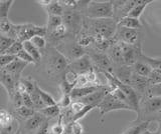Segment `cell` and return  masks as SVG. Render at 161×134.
Masks as SVG:
<instances>
[{"instance_id":"1","label":"cell","mask_w":161,"mask_h":134,"mask_svg":"<svg viewBox=\"0 0 161 134\" xmlns=\"http://www.w3.org/2000/svg\"><path fill=\"white\" fill-rule=\"evenodd\" d=\"M84 27L87 28L94 38L113 39L116 36L118 23L114 18L110 19H88L84 21Z\"/></svg>"},{"instance_id":"2","label":"cell","mask_w":161,"mask_h":134,"mask_svg":"<svg viewBox=\"0 0 161 134\" xmlns=\"http://www.w3.org/2000/svg\"><path fill=\"white\" fill-rule=\"evenodd\" d=\"M82 12L88 19L114 18L113 1H89Z\"/></svg>"},{"instance_id":"3","label":"cell","mask_w":161,"mask_h":134,"mask_svg":"<svg viewBox=\"0 0 161 134\" xmlns=\"http://www.w3.org/2000/svg\"><path fill=\"white\" fill-rule=\"evenodd\" d=\"M69 59L58 51L57 48L50 47L47 53L45 69L50 76H58V74L65 71L69 66Z\"/></svg>"},{"instance_id":"4","label":"cell","mask_w":161,"mask_h":134,"mask_svg":"<svg viewBox=\"0 0 161 134\" xmlns=\"http://www.w3.org/2000/svg\"><path fill=\"white\" fill-rule=\"evenodd\" d=\"M47 36V26H38L32 23L16 24V38L20 42L28 41L34 36Z\"/></svg>"},{"instance_id":"5","label":"cell","mask_w":161,"mask_h":134,"mask_svg":"<svg viewBox=\"0 0 161 134\" xmlns=\"http://www.w3.org/2000/svg\"><path fill=\"white\" fill-rule=\"evenodd\" d=\"M97 108L99 109L101 116L105 115L108 112L115 111V110H133L132 107L129 106L125 102L119 100L118 98H116L111 93L107 94V96L104 98V100L99 104Z\"/></svg>"},{"instance_id":"6","label":"cell","mask_w":161,"mask_h":134,"mask_svg":"<svg viewBox=\"0 0 161 134\" xmlns=\"http://www.w3.org/2000/svg\"><path fill=\"white\" fill-rule=\"evenodd\" d=\"M64 23L69 28V31L73 32L75 36L80 33L84 27V18L82 17V13L78 10H70V9H64Z\"/></svg>"},{"instance_id":"7","label":"cell","mask_w":161,"mask_h":134,"mask_svg":"<svg viewBox=\"0 0 161 134\" xmlns=\"http://www.w3.org/2000/svg\"><path fill=\"white\" fill-rule=\"evenodd\" d=\"M119 44L123 54L124 65L133 66L136 62L140 60V57L142 55L141 43L137 44V45H129V44L123 42H119Z\"/></svg>"},{"instance_id":"8","label":"cell","mask_w":161,"mask_h":134,"mask_svg":"<svg viewBox=\"0 0 161 134\" xmlns=\"http://www.w3.org/2000/svg\"><path fill=\"white\" fill-rule=\"evenodd\" d=\"M161 111V97H143L140 102V111H139V119L143 115H149V114H157Z\"/></svg>"},{"instance_id":"9","label":"cell","mask_w":161,"mask_h":134,"mask_svg":"<svg viewBox=\"0 0 161 134\" xmlns=\"http://www.w3.org/2000/svg\"><path fill=\"white\" fill-rule=\"evenodd\" d=\"M91 59H92L94 68L101 71L102 73H112L114 74L113 62L110 57L102 52H93L89 54Z\"/></svg>"},{"instance_id":"10","label":"cell","mask_w":161,"mask_h":134,"mask_svg":"<svg viewBox=\"0 0 161 134\" xmlns=\"http://www.w3.org/2000/svg\"><path fill=\"white\" fill-rule=\"evenodd\" d=\"M115 37L119 42H123L129 44V45H137V44L141 43L139 41L140 33L138 30H134V29L118 27Z\"/></svg>"},{"instance_id":"11","label":"cell","mask_w":161,"mask_h":134,"mask_svg":"<svg viewBox=\"0 0 161 134\" xmlns=\"http://www.w3.org/2000/svg\"><path fill=\"white\" fill-rule=\"evenodd\" d=\"M19 81L20 80L16 79L13 75L8 73L6 70L1 69V71H0V82H1L2 86L6 89L7 94L10 98H12L15 95V93L17 92Z\"/></svg>"},{"instance_id":"12","label":"cell","mask_w":161,"mask_h":134,"mask_svg":"<svg viewBox=\"0 0 161 134\" xmlns=\"http://www.w3.org/2000/svg\"><path fill=\"white\" fill-rule=\"evenodd\" d=\"M69 68L74 70L75 72H77L78 74L86 73L90 70H92V69H95L92 59H91L90 55H87V54L83 57L70 61Z\"/></svg>"},{"instance_id":"13","label":"cell","mask_w":161,"mask_h":134,"mask_svg":"<svg viewBox=\"0 0 161 134\" xmlns=\"http://www.w3.org/2000/svg\"><path fill=\"white\" fill-rule=\"evenodd\" d=\"M136 1H113L114 5V19L116 21H119L126 16L129 15L130 11L132 10L135 6Z\"/></svg>"},{"instance_id":"14","label":"cell","mask_w":161,"mask_h":134,"mask_svg":"<svg viewBox=\"0 0 161 134\" xmlns=\"http://www.w3.org/2000/svg\"><path fill=\"white\" fill-rule=\"evenodd\" d=\"M104 85H89V86H85V87H75L74 88V90L70 93V96L72 99L75 100H79L80 98H84L86 96L90 95L96 91L100 90Z\"/></svg>"},{"instance_id":"15","label":"cell","mask_w":161,"mask_h":134,"mask_svg":"<svg viewBox=\"0 0 161 134\" xmlns=\"http://www.w3.org/2000/svg\"><path fill=\"white\" fill-rule=\"evenodd\" d=\"M27 65H28V63L16 58L13 62L10 63L9 65H7L6 67H4V68H1V69L6 70L8 73H10L11 75H13L16 79L20 80V79H21V77H20V76H21V73H22V71L24 70L25 67H26Z\"/></svg>"},{"instance_id":"16","label":"cell","mask_w":161,"mask_h":134,"mask_svg":"<svg viewBox=\"0 0 161 134\" xmlns=\"http://www.w3.org/2000/svg\"><path fill=\"white\" fill-rule=\"evenodd\" d=\"M47 120V118H45L39 111L34 114L32 117H30L25 121L24 128L27 131H36L39 129V127Z\"/></svg>"},{"instance_id":"17","label":"cell","mask_w":161,"mask_h":134,"mask_svg":"<svg viewBox=\"0 0 161 134\" xmlns=\"http://www.w3.org/2000/svg\"><path fill=\"white\" fill-rule=\"evenodd\" d=\"M0 31L4 36L13 38L17 40L16 38V24H13L8 18L0 19Z\"/></svg>"},{"instance_id":"18","label":"cell","mask_w":161,"mask_h":134,"mask_svg":"<svg viewBox=\"0 0 161 134\" xmlns=\"http://www.w3.org/2000/svg\"><path fill=\"white\" fill-rule=\"evenodd\" d=\"M75 42H77L80 46H82L83 48H86V47L90 46L91 44H94V37L92 34L89 32L87 28L83 27V29L77 35Z\"/></svg>"},{"instance_id":"19","label":"cell","mask_w":161,"mask_h":134,"mask_svg":"<svg viewBox=\"0 0 161 134\" xmlns=\"http://www.w3.org/2000/svg\"><path fill=\"white\" fill-rule=\"evenodd\" d=\"M118 27L128 28V29H134V30H139L140 28H142V23L138 18L126 16L117 22Z\"/></svg>"},{"instance_id":"20","label":"cell","mask_w":161,"mask_h":134,"mask_svg":"<svg viewBox=\"0 0 161 134\" xmlns=\"http://www.w3.org/2000/svg\"><path fill=\"white\" fill-rule=\"evenodd\" d=\"M132 68L135 73H137L138 75L145 77V78H149V76L151 75V73L153 71V69L151 68L147 63H145L142 60H139L136 62L132 66Z\"/></svg>"},{"instance_id":"21","label":"cell","mask_w":161,"mask_h":134,"mask_svg":"<svg viewBox=\"0 0 161 134\" xmlns=\"http://www.w3.org/2000/svg\"><path fill=\"white\" fill-rule=\"evenodd\" d=\"M153 1H151V0H137L136 1V4L135 6L133 7L132 10L130 11L129 15L130 17H134V18H138L142 15V13L144 11V9L147 7L148 4L152 3Z\"/></svg>"},{"instance_id":"22","label":"cell","mask_w":161,"mask_h":134,"mask_svg":"<svg viewBox=\"0 0 161 134\" xmlns=\"http://www.w3.org/2000/svg\"><path fill=\"white\" fill-rule=\"evenodd\" d=\"M45 11L47 12L48 15H57V16H63L64 12V7L60 1H57V0H53L52 3L48 6L43 7Z\"/></svg>"},{"instance_id":"23","label":"cell","mask_w":161,"mask_h":134,"mask_svg":"<svg viewBox=\"0 0 161 134\" xmlns=\"http://www.w3.org/2000/svg\"><path fill=\"white\" fill-rule=\"evenodd\" d=\"M151 120H143L140 121L137 124H134L129 127L127 130H125L122 134H142L145 130H147L149 127Z\"/></svg>"},{"instance_id":"24","label":"cell","mask_w":161,"mask_h":134,"mask_svg":"<svg viewBox=\"0 0 161 134\" xmlns=\"http://www.w3.org/2000/svg\"><path fill=\"white\" fill-rule=\"evenodd\" d=\"M62 110L63 109L59 107L58 104L53 106H47L44 107L42 110H39V112L42 114V115L47 118V119H53V118H58L59 115L62 114Z\"/></svg>"},{"instance_id":"25","label":"cell","mask_w":161,"mask_h":134,"mask_svg":"<svg viewBox=\"0 0 161 134\" xmlns=\"http://www.w3.org/2000/svg\"><path fill=\"white\" fill-rule=\"evenodd\" d=\"M69 32V28L67 27V25L64 23L63 25H60L59 27H58L57 29H54V30L48 32V36L49 38L52 39L53 41L57 42V41H59L60 39L64 38V36L67 35Z\"/></svg>"},{"instance_id":"26","label":"cell","mask_w":161,"mask_h":134,"mask_svg":"<svg viewBox=\"0 0 161 134\" xmlns=\"http://www.w3.org/2000/svg\"><path fill=\"white\" fill-rule=\"evenodd\" d=\"M22 43H23V49H24V50L32 56V58L35 60V62H36V63L39 62L40 59H42V53H40L39 49L35 47L29 40L28 41H24Z\"/></svg>"},{"instance_id":"27","label":"cell","mask_w":161,"mask_h":134,"mask_svg":"<svg viewBox=\"0 0 161 134\" xmlns=\"http://www.w3.org/2000/svg\"><path fill=\"white\" fill-rule=\"evenodd\" d=\"M15 122V119L13 115L10 112H8L6 109L2 108L0 110V125L1 127H8L13 125Z\"/></svg>"},{"instance_id":"28","label":"cell","mask_w":161,"mask_h":134,"mask_svg":"<svg viewBox=\"0 0 161 134\" xmlns=\"http://www.w3.org/2000/svg\"><path fill=\"white\" fill-rule=\"evenodd\" d=\"M64 24V19L63 16H57V15H48L47 18V33L57 29L58 27H59L60 25Z\"/></svg>"},{"instance_id":"29","label":"cell","mask_w":161,"mask_h":134,"mask_svg":"<svg viewBox=\"0 0 161 134\" xmlns=\"http://www.w3.org/2000/svg\"><path fill=\"white\" fill-rule=\"evenodd\" d=\"M36 89H37V92H38V94L40 95V98H42V100L43 101L45 106H53V105H57V104H58L57 100H55V99L52 95H50L49 93H47V92H45L44 90H42V89L38 86V84H37Z\"/></svg>"},{"instance_id":"30","label":"cell","mask_w":161,"mask_h":134,"mask_svg":"<svg viewBox=\"0 0 161 134\" xmlns=\"http://www.w3.org/2000/svg\"><path fill=\"white\" fill-rule=\"evenodd\" d=\"M69 52L70 54V57L73 58V60H75V59H78V58H80L85 56L86 54V49L83 48L82 46H80L79 44L75 42L74 43V45L72 44V45L69 46Z\"/></svg>"},{"instance_id":"31","label":"cell","mask_w":161,"mask_h":134,"mask_svg":"<svg viewBox=\"0 0 161 134\" xmlns=\"http://www.w3.org/2000/svg\"><path fill=\"white\" fill-rule=\"evenodd\" d=\"M13 3V0H0V19L8 18V13Z\"/></svg>"},{"instance_id":"32","label":"cell","mask_w":161,"mask_h":134,"mask_svg":"<svg viewBox=\"0 0 161 134\" xmlns=\"http://www.w3.org/2000/svg\"><path fill=\"white\" fill-rule=\"evenodd\" d=\"M16 110V113L19 117H21L22 119H25V120H27L30 117H32L36 111H35V109H32V108H29V107H26V106H20L19 108H16L15 109Z\"/></svg>"},{"instance_id":"33","label":"cell","mask_w":161,"mask_h":134,"mask_svg":"<svg viewBox=\"0 0 161 134\" xmlns=\"http://www.w3.org/2000/svg\"><path fill=\"white\" fill-rule=\"evenodd\" d=\"M65 132V125L63 120V115L60 114L58 117V122L53 124L49 128V134H64Z\"/></svg>"},{"instance_id":"34","label":"cell","mask_w":161,"mask_h":134,"mask_svg":"<svg viewBox=\"0 0 161 134\" xmlns=\"http://www.w3.org/2000/svg\"><path fill=\"white\" fill-rule=\"evenodd\" d=\"M15 41L16 40L13 38H10L4 35L0 36V52H1V54H4L6 52Z\"/></svg>"},{"instance_id":"35","label":"cell","mask_w":161,"mask_h":134,"mask_svg":"<svg viewBox=\"0 0 161 134\" xmlns=\"http://www.w3.org/2000/svg\"><path fill=\"white\" fill-rule=\"evenodd\" d=\"M65 128L70 134H85L84 126L79 121L69 123L68 125H65Z\"/></svg>"},{"instance_id":"36","label":"cell","mask_w":161,"mask_h":134,"mask_svg":"<svg viewBox=\"0 0 161 134\" xmlns=\"http://www.w3.org/2000/svg\"><path fill=\"white\" fill-rule=\"evenodd\" d=\"M143 97H161V83L150 85Z\"/></svg>"},{"instance_id":"37","label":"cell","mask_w":161,"mask_h":134,"mask_svg":"<svg viewBox=\"0 0 161 134\" xmlns=\"http://www.w3.org/2000/svg\"><path fill=\"white\" fill-rule=\"evenodd\" d=\"M21 50H23V43H22V42H20V41H18V40H16V41H15V42L12 44V45H11V47H10L4 54H9V55L17 56V54H18L20 51H21ZM1 55H2V54H1Z\"/></svg>"},{"instance_id":"38","label":"cell","mask_w":161,"mask_h":134,"mask_svg":"<svg viewBox=\"0 0 161 134\" xmlns=\"http://www.w3.org/2000/svg\"><path fill=\"white\" fill-rule=\"evenodd\" d=\"M29 41L31 42L35 47L38 48L39 50L40 49L45 48V46H47V38H45L44 36H40V35L34 36L33 38L30 39Z\"/></svg>"},{"instance_id":"39","label":"cell","mask_w":161,"mask_h":134,"mask_svg":"<svg viewBox=\"0 0 161 134\" xmlns=\"http://www.w3.org/2000/svg\"><path fill=\"white\" fill-rule=\"evenodd\" d=\"M72 103H73V99H72V96H70V94H65V95H63L62 98H60V100L58 102V104L62 109L69 108L70 105H72Z\"/></svg>"},{"instance_id":"40","label":"cell","mask_w":161,"mask_h":134,"mask_svg":"<svg viewBox=\"0 0 161 134\" xmlns=\"http://www.w3.org/2000/svg\"><path fill=\"white\" fill-rule=\"evenodd\" d=\"M16 58L17 57L14 56V55H9V54H2L1 57H0V66H1V68L6 67L11 62H13Z\"/></svg>"},{"instance_id":"41","label":"cell","mask_w":161,"mask_h":134,"mask_svg":"<svg viewBox=\"0 0 161 134\" xmlns=\"http://www.w3.org/2000/svg\"><path fill=\"white\" fill-rule=\"evenodd\" d=\"M18 59H20V60H22V61H24V62H26V63H32V64H35L36 62H35V60L32 58V56L30 55L29 53H27L26 51L24 50H21L20 51L18 54H17V56H16Z\"/></svg>"},{"instance_id":"42","label":"cell","mask_w":161,"mask_h":134,"mask_svg":"<svg viewBox=\"0 0 161 134\" xmlns=\"http://www.w3.org/2000/svg\"><path fill=\"white\" fill-rule=\"evenodd\" d=\"M85 107H86V105L83 102H80V100H75V101H73L72 105H70L69 108H70V111L73 113V115H75V114H78L82 111Z\"/></svg>"},{"instance_id":"43","label":"cell","mask_w":161,"mask_h":134,"mask_svg":"<svg viewBox=\"0 0 161 134\" xmlns=\"http://www.w3.org/2000/svg\"><path fill=\"white\" fill-rule=\"evenodd\" d=\"M149 81L151 85L161 83V70H155V69H153L152 73L149 76Z\"/></svg>"},{"instance_id":"44","label":"cell","mask_w":161,"mask_h":134,"mask_svg":"<svg viewBox=\"0 0 161 134\" xmlns=\"http://www.w3.org/2000/svg\"><path fill=\"white\" fill-rule=\"evenodd\" d=\"M21 95H22L23 105L26 106V107H29V108L35 109L34 108L33 101H32V98H31V95H30V94H28V93H23V94H21Z\"/></svg>"},{"instance_id":"45","label":"cell","mask_w":161,"mask_h":134,"mask_svg":"<svg viewBox=\"0 0 161 134\" xmlns=\"http://www.w3.org/2000/svg\"><path fill=\"white\" fill-rule=\"evenodd\" d=\"M15 124H17V121H15L13 125L8 126V127H1V131H0V134H16L15 133V130L18 127H15ZM17 131V130H16Z\"/></svg>"},{"instance_id":"46","label":"cell","mask_w":161,"mask_h":134,"mask_svg":"<svg viewBox=\"0 0 161 134\" xmlns=\"http://www.w3.org/2000/svg\"><path fill=\"white\" fill-rule=\"evenodd\" d=\"M48 120H49V119H47V120L39 127V129H38V130H36V132H35L34 134H49Z\"/></svg>"},{"instance_id":"47","label":"cell","mask_w":161,"mask_h":134,"mask_svg":"<svg viewBox=\"0 0 161 134\" xmlns=\"http://www.w3.org/2000/svg\"><path fill=\"white\" fill-rule=\"evenodd\" d=\"M52 1L53 0H40V1H37V3H39V5H42L43 7H47L52 3Z\"/></svg>"},{"instance_id":"48","label":"cell","mask_w":161,"mask_h":134,"mask_svg":"<svg viewBox=\"0 0 161 134\" xmlns=\"http://www.w3.org/2000/svg\"><path fill=\"white\" fill-rule=\"evenodd\" d=\"M156 120L161 122V111H159L157 114H156Z\"/></svg>"},{"instance_id":"49","label":"cell","mask_w":161,"mask_h":134,"mask_svg":"<svg viewBox=\"0 0 161 134\" xmlns=\"http://www.w3.org/2000/svg\"><path fill=\"white\" fill-rule=\"evenodd\" d=\"M142 134H159V133H155V132H152V131H150L149 129H147V130H145Z\"/></svg>"},{"instance_id":"50","label":"cell","mask_w":161,"mask_h":134,"mask_svg":"<svg viewBox=\"0 0 161 134\" xmlns=\"http://www.w3.org/2000/svg\"><path fill=\"white\" fill-rule=\"evenodd\" d=\"M159 134H161V122H160V127H159Z\"/></svg>"}]
</instances>
